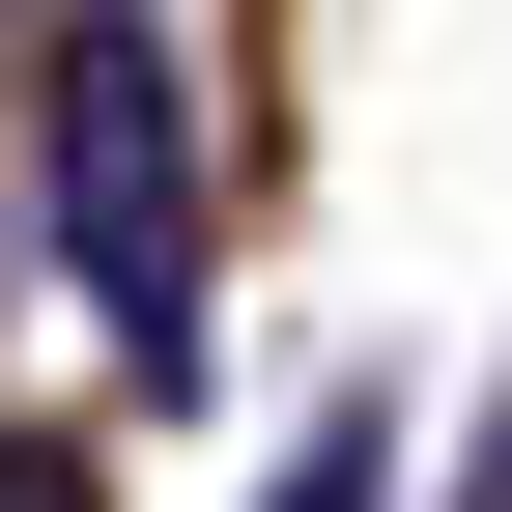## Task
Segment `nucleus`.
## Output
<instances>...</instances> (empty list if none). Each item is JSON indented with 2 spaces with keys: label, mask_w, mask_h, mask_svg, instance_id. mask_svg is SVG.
<instances>
[{
  "label": "nucleus",
  "mask_w": 512,
  "mask_h": 512,
  "mask_svg": "<svg viewBox=\"0 0 512 512\" xmlns=\"http://www.w3.org/2000/svg\"><path fill=\"white\" fill-rule=\"evenodd\" d=\"M370 484H399V427H313V456L256 484V512H370Z\"/></svg>",
  "instance_id": "2"
},
{
  "label": "nucleus",
  "mask_w": 512,
  "mask_h": 512,
  "mask_svg": "<svg viewBox=\"0 0 512 512\" xmlns=\"http://www.w3.org/2000/svg\"><path fill=\"white\" fill-rule=\"evenodd\" d=\"M0 512H86V456H0Z\"/></svg>",
  "instance_id": "3"
},
{
  "label": "nucleus",
  "mask_w": 512,
  "mask_h": 512,
  "mask_svg": "<svg viewBox=\"0 0 512 512\" xmlns=\"http://www.w3.org/2000/svg\"><path fill=\"white\" fill-rule=\"evenodd\" d=\"M29 200H57V256H86L114 342L200 370V86H171L143 0H57V57H29Z\"/></svg>",
  "instance_id": "1"
}]
</instances>
